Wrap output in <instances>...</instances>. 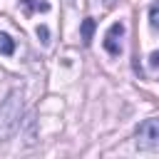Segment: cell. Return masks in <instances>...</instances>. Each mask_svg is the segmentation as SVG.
Instances as JSON below:
<instances>
[{
	"label": "cell",
	"mask_w": 159,
	"mask_h": 159,
	"mask_svg": "<svg viewBox=\"0 0 159 159\" xmlns=\"http://www.w3.org/2000/svg\"><path fill=\"white\" fill-rule=\"evenodd\" d=\"M35 35L40 37V42H42V45H47V42H50V30H47V25H37Z\"/></svg>",
	"instance_id": "obj_8"
},
{
	"label": "cell",
	"mask_w": 159,
	"mask_h": 159,
	"mask_svg": "<svg viewBox=\"0 0 159 159\" xmlns=\"http://www.w3.org/2000/svg\"><path fill=\"white\" fill-rule=\"evenodd\" d=\"M107 2H112V0H107Z\"/></svg>",
	"instance_id": "obj_11"
},
{
	"label": "cell",
	"mask_w": 159,
	"mask_h": 159,
	"mask_svg": "<svg viewBox=\"0 0 159 159\" xmlns=\"http://www.w3.org/2000/svg\"><path fill=\"white\" fill-rule=\"evenodd\" d=\"M20 5L25 7V12H47L50 10V2L47 0H20Z\"/></svg>",
	"instance_id": "obj_4"
},
{
	"label": "cell",
	"mask_w": 159,
	"mask_h": 159,
	"mask_svg": "<svg viewBox=\"0 0 159 159\" xmlns=\"http://www.w3.org/2000/svg\"><path fill=\"white\" fill-rule=\"evenodd\" d=\"M124 22H112L109 25V30L104 32V40H102V45H104V50L112 55V57H117L119 52H122V37H124Z\"/></svg>",
	"instance_id": "obj_3"
},
{
	"label": "cell",
	"mask_w": 159,
	"mask_h": 159,
	"mask_svg": "<svg viewBox=\"0 0 159 159\" xmlns=\"http://www.w3.org/2000/svg\"><path fill=\"white\" fill-rule=\"evenodd\" d=\"M149 25H152L154 30H159V0L149 7Z\"/></svg>",
	"instance_id": "obj_7"
},
{
	"label": "cell",
	"mask_w": 159,
	"mask_h": 159,
	"mask_svg": "<svg viewBox=\"0 0 159 159\" xmlns=\"http://www.w3.org/2000/svg\"><path fill=\"white\" fill-rule=\"evenodd\" d=\"M12 52H15V40H12L7 32H0V55L10 57Z\"/></svg>",
	"instance_id": "obj_6"
},
{
	"label": "cell",
	"mask_w": 159,
	"mask_h": 159,
	"mask_svg": "<svg viewBox=\"0 0 159 159\" xmlns=\"http://www.w3.org/2000/svg\"><path fill=\"white\" fill-rule=\"evenodd\" d=\"M20 117H22V94L20 89H10L0 104V142H7L17 132Z\"/></svg>",
	"instance_id": "obj_1"
},
{
	"label": "cell",
	"mask_w": 159,
	"mask_h": 159,
	"mask_svg": "<svg viewBox=\"0 0 159 159\" xmlns=\"http://www.w3.org/2000/svg\"><path fill=\"white\" fill-rule=\"evenodd\" d=\"M134 142L139 149L144 152H157L159 149V117H152V119H144L137 132H134Z\"/></svg>",
	"instance_id": "obj_2"
},
{
	"label": "cell",
	"mask_w": 159,
	"mask_h": 159,
	"mask_svg": "<svg viewBox=\"0 0 159 159\" xmlns=\"http://www.w3.org/2000/svg\"><path fill=\"white\" fill-rule=\"evenodd\" d=\"M80 32H82V42L89 45V42H92V35H94V17H84Z\"/></svg>",
	"instance_id": "obj_5"
},
{
	"label": "cell",
	"mask_w": 159,
	"mask_h": 159,
	"mask_svg": "<svg viewBox=\"0 0 159 159\" xmlns=\"http://www.w3.org/2000/svg\"><path fill=\"white\" fill-rule=\"evenodd\" d=\"M149 67H159V50L149 55Z\"/></svg>",
	"instance_id": "obj_9"
},
{
	"label": "cell",
	"mask_w": 159,
	"mask_h": 159,
	"mask_svg": "<svg viewBox=\"0 0 159 159\" xmlns=\"http://www.w3.org/2000/svg\"><path fill=\"white\" fill-rule=\"evenodd\" d=\"M67 2H70V5H77V0H67Z\"/></svg>",
	"instance_id": "obj_10"
}]
</instances>
